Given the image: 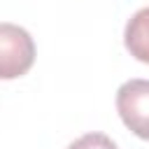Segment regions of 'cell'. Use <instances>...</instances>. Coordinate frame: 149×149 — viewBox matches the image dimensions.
<instances>
[{"mask_svg": "<svg viewBox=\"0 0 149 149\" xmlns=\"http://www.w3.org/2000/svg\"><path fill=\"white\" fill-rule=\"evenodd\" d=\"M35 63V42L16 23H0V79H16Z\"/></svg>", "mask_w": 149, "mask_h": 149, "instance_id": "6da1fadb", "label": "cell"}, {"mask_svg": "<svg viewBox=\"0 0 149 149\" xmlns=\"http://www.w3.org/2000/svg\"><path fill=\"white\" fill-rule=\"evenodd\" d=\"M68 149H116V144L105 133H86L79 140H74Z\"/></svg>", "mask_w": 149, "mask_h": 149, "instance_id": "277c9868", "label": "cell"}, {"mask_svg": "<svg viewBox=\"0 0 149 149\" xmlns=\"http://www.w3.org/2000/svg\"><path fill=\"white\" fill-rule=\"evenodd\" d=\"M116 112L126 128L149 140V79H128L116 91Z\"/></svg>", "mask_w": 149, "mask_h": 149, "instance_id": "7a4b0ae2", "label": "cell"}, {"mask_svg": "<svg viewBox=\"0 0 149 149\" xmlns=\"http://www.w3.org/2000/svg\"><path fill=\"white\" fill-rule=\"evenodd\" d=\"M123 44L133 58L140 63H149V7L137 9L123 30Z\"/></svg>", "mask_w": 149, "mask_h": 149, "instance_id": "3957f363", "label": "cell"}]
</instances>
